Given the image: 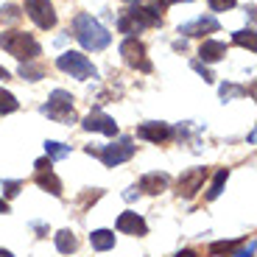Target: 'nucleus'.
<instances>
[{
  "label": "nucleus",
  "instance_id": "nucleus-1",
  "mask_svg": "<svg viewBox=\"0 0 257 257\" xmlns=\"http://www.w3.org/2000/svg\"><path fill=\"white\" fill-rule=\"evenodd\" d=\"M73 31H76V39L81 42V48H87V51H103L112 42V34L92 14H78L73 20Z\"/></svg>",
  "mask_w": 257,
  "mask_h": 257
},
{
  "label": "nucleus",
  "instance_id": "nucleus-2",
  "mask_svg": "<svg viewBox=\"0 0 257 257\" xmlns=\"http://www.w3.org/2000/svg\"><path fill=\"white\" fill-rule=\"evenodd\" d=\"M157 26H162V14L154 12L151 6H140V3H135L132 9H126L117 17L120 34H140L146 28H157Z\"/></svg>",
  "mask_w": 257,
  "mask_h": 257
},
{
  "label": "nucleus",
  "instance_id": "nucleus-3",
  "mask_svg": "<svg viewBox=\"0 0 257 257\" xmlns=\"http://www.w3.org/2000/svg\"><path fill=\"white\" fill-rule=\"evenodd\" d=\"M0 48L6 53H12L14 59H20V62H34L39 56V51H42L39 42L28 31H6L0 37Z\"/></svg>",
  "mask_w": 257,
  "mask_h": 257
},
{
  "label": "nucleus",
  "instance_id": "nucleus-4",
  "mask_svg": "<svg viewBox=\"0 0 257 257\" xmlns=\"http://www.w3.org/2000/svg\"><path fill=\"white\" fill-rule=\"evenodd\" d=\"M87 154L101 157V162H103L106 168H115V165L128 162L132 157H135V143H132V137H117L115 143H109V146H103V148L87 146Z\"/></svg>",
  "mask_w": 257,
  "mask_h": 257
},
{
  "label": "nucleus",
  "instance_id": "nucleus-5",
  "mask_svg": "<svg viewBox=\"0 0 257 257\" xmlns=\"http://www.w3.org/2000/svg\"><path fill=\"white\" fill-rule=\"evenodd\" d=\"M42 115H48L56 123H76V109H73V95L64 90H53L51 101L42 106Z\"/></svg>",
  "mask_w": 257,
  "mask_h": 257
},
{
  "label": "nucleus",
  "instance_id": "nucleus-6",
  "mask_svg": "<svg viewBox=\"0 0 257 257\" xmlns=\"http://www.w3.org/2000/svg\"><path fill=\"white\" fill-rule=\"evenodd\" d=\"M56 67L62 73H70L73 78H81V81H87V78H95V67H92V62L84 53L78 51H64L62 56L56 59Z\"/></svg>",
  "mask_w": 257,
  "mask_h": 257
},
{
  "label": "nucleus",
  "instance_id": "nucleus-7",
  "mask_svg": "<svg viewBox=\"0 0 257 257\" xmlns=\"http://www.w3.org/2000/svg\"><path fill=\"white\" fill-rule=\"evenodd\" d=\"M120 56H123V62H126L132 70L151 73V62L146 59V48H143V42H137L135 37H128V39L120 42Z\"/></svg>",
  "mask_w": 257,
  "mask_h": 257
},
{
  "label": "nucleus",
  "instance_id": "nucleus-8",
  "mask_svg": "<svg viewBox=\"0 0 257 257\" xmlns=\"http://www.w3.org/2000/svg\"><path fill=\"white\" fill-rule=\"evenodd\" d=\"M26 14L45 31L56 26V12H53L51 0H26Z\"/></svg>",
  "mask_w": 257,
  "mask_h": 257
},
{
  "label": "nucleus",
  "instance_id": "nucleus-9",
  "mask_svg": "<svg viewBox=\"0 0 257 257\" xmlns=\"http://www.w3.org/2000/svg\"><path fill=\"white\" fill-rule=\"evenodd\" d=\"M204 179H207V168H190V171H185L179 176V196L182 199H193L201 190Z\"/></svg>",
  "mask_w": 257,
  "mask_h": 257
},
{
  "label": "nucleus",
  "instance_id": "nucleus-10",
  "mask_svg": "<svg viewBox=\"0 0 257 257\" xmlns=\"http://www.w3.org/2000/svg\"><path fill=\"white\" fill-rule=\"evenodd\" d=\"M81 126L87 128V132H103V135H109V137H115V135H117V123H115V117L103 115L101 109H92L90 115L84 117Z\"/></svg>",
  "mask_w": 257,
  "mask_h": 257
},
{
  "label": "nucleus",
  "instance_id": "nucleus-11",
  "mask_svg": "<svg viewBox=\"0 0 257 257\" xmlns=\"http://www.w3.org/2000/svg\"><path fill=\"white\" fill-rule=\"evenodd\" d=\"M171 135H174V132H171V126H168V123L151 120V123L137 126V137H140V140H148V143H165Z\"/></svg>",
  "mask_w": 257,
  "mask_h": 257
},
{
  "label": "nucleus",
  "instance_id": "nucleus-12",
  "mask_svg": "<svg viewBox=\"0 0 257 257\" xmlns=\"http://www.w3.org/2000/svg\"><path fill=\"white\" fill-rule=\"evenodd\" d=\"M215 31H218V20L215 17H199L193 23L179 26V34H185V37H204V34H215Z\"/></svg>",
  "mask_w": 257,
  "mask_h": 257
},
{
  "label": "nucleus",
  "instance_id": "nucleus-13",
  "mask_svg": "<svg viewBox=\"0 0 257 257\" xmlns=\"http://www.w3.org/2000/svg\"><path fill=\"white\" fill-rule=\"evenodd\" d=\"M117 232H126V235H146L148 232V224L137 215V212L126 210L117 215Z\"/></svg>",
  "mask_w": 257,
  "mask_h": 257
},
{
  "label": "nucleus",
  "instance_id": "nucleus-14",
  "mask_svg": "<svg viewBox=\"0 0 257 257\" xmlns=\"http://www.w3.org/2000/svg\"><path fill=\"white\" fill-rule=\"evenodd\" d=\"M199 56H201V62H218V59L226 56V45L218 42V39H207V42H201Z\"/></svg>",
  "mask_w": 257,
  "mask_h": 257
},
{
  "label": "nucleus",
  "instance_id": "nucleus-15",
  "mask_svg": "<svg viewBox=\"0 0 257 257\" xmlns=\"http://www.w3.org/2000/svg\"><path fill=\"white\" fill-rule=\"evenodd\" d=\"M168 187V176L165 174H146L140 179V190H146L148 196H160Z\"/></svg>",
  "mask_w": 257,
  "mask_h": 257
},
{
  "label": "nucleus",
  "instance_id": "nucleus-16",
  "mask_svg": "<svg viewBox=\"0 0 257 257\" xmlns=\"http://www.w3.org/2000/svg\"><path fill=\"white\" fill-rule=\"evenodd\" d=\"M34 182H37L42 190H48L51 196H62V182H59V176L53 174V171H37Z\"/></svg>",
  "mask_w": 257,
  "mask_h": 257
},
{
  "label": "nucleus",
  "instance_id": "nucleus-17",
  "mask_svg": "<svg viewBox=\"0 0 257 257\" xmlns=\"http://www.w3.org/2000/svg\"><path fill=\"white\" fill-rule=\"evenodd\" d=\"M90 243H92V249H95V251L112 249V246H115V232H109V229H95V232L90 235Z\"/></svg>",
  "mask_w": 257,
  "mask_h": 257
},
{
  "label": "nucleus",
  "instance_id": "nucleus-18",
  "mask_svg": "<svg viewBox=\"0 0 257 257\" xmlns=\"http://www.w3.org/2000/svg\"><path fill=\"white\" fill-rule=\"evenodd\" d=\"M56 249L62 251V254H73V251L78 249V238L73 235L70 229H62V232H56Z\"/></svg>",
  "mask_w": 257,
  "mask_h": 257
},
{
  "label": "nucleus",
  "instance_id": "nucleus-19",
  "mask_svg": "<svg viewBox=\"0 0 257 257\" xmlns=\"http://www.w3.org/2000/svg\"><path fill=\"white\" fill-rule=\"evenodd\" d=\"M45 154L51 162H59L64 157H70V146H64V143H56V140H48L45 143Z\"/></svg>",
  "mask_w": 257,
  "mask_h": 257
},
{
  "label": "nucleus",
  "instance_id": "nucleus-20",
  "mask_svg": "<svg viewBox=\"0 0 257 257\" xmlns=\"http://www.w3.org/2000/svg\"><path fill=\"white\" fill-rule=\"evenodd\" d=\"M226 179H229V171L226 168H221L218 174H215V179H212V185H210V190H207V199L210 201H215L221 196V190H224V185H226Z\"/></svg>",
  "mask_w": 257,
  "mask_h": 257
},
{
  "label": "nucleus",
  "instance_id": "nucleus-21",
  "mask_svg": "<svg viewBox=\"0 0 257 257\" xmlns=\"http://www.w3.org/2000/svg\"><path fill=\"white\" fill-rule=\"evenodd\" d=\"M20 109V101L9 90H0V115H12Z\"/></svg>",
  "mask_w": 257,
  "mask_h": 257
},
{
  "label": "nucleus",
  "instance_id": "nucleus-22",
  "mask_svg": "<svg viewBox=\"0 0 257 257\" xmlns=\"http://www.w3.org/2000/svg\"><path fill=\"white\" fill-rule=\"evenodd\" d=\"M232 39H235V45L246 48V51H251V53L257 51V37H254V31H251V28H249V31H238Z\"/></svg>",
  "mask_w": 257,
  "mask_h": 257
},
{
  "label": "nucleus",
  "instance_id": "nucleus-23",
  "mask_svg": "<svg viewBox=\"0 0 257 257\" xmlns=\"http://www.w3.org/2000/svg\"><path fill=\"white\" fill-rule=\"evenodd\" d=\"M20 76L28 78V81H39V78L45 76V67H39V64H31V62H23V67H20Z\"/></svg>",
  "mask_w": 257,
  "mask_h": 257
},
{
  "label": "nucleus",
  "instance_id": "nucleus-24",
  "mask_svg": "<svg viewBox=\"0 0 257 257\" xmlns=\"http://www.w3.org/2000/svg\"><path fill=\"white\" fill-rule=\"evenodd\" d=\"M240 240H215L210 243V254H229V251H238Z\"/></svg>",
  "mask_w": 257,
  "mask_h": 257
},
{
  "label": "nucleus",
  "instance_id": "nucleus-25",
  "mask_svg": "<svg viewBox=\"0 0 257 257\" xmlns=\"http://www.w3.org/2000/svg\"><path fill=\"white\" fill-rule=\"evenodd\" d=\"M246 90L243 87H238V84H221V98L224 101H232V98H243Z\"/></svg>",
  "mask_w": 257,
  "mask_h": 257
},
{
  "label": "nucleus",
  "instance_id": "nucleus-26",
  "mask_svg": "<svg viewBox=\"0 0 257 257\" xmlns=\"http://www.w3.org/2000/svg\"><path fill=\"white\" fill-rule=\"evenodd\" d=\"M0 20H6V23H17V20H20L17 6H3V9H0Z\"/></svg>",
  "mask_w": 257,
  "mask_h": 257
},
{
  "label": "nucleus",
  "instance_id": "nucleus-27",
  "mask_svg": "<svg viewBox=\"0 0 257 257\" xmlns=\"http://www.w3.org/2000/svg\"><path fill=\"white\" fill-rule=\"evenodd\" d=\"M207 3H210L212 12H229L235 6V0H207Z\"/></svg>",
  "mask_w": 257,
  "mask_h": 257
},
{
  "label": "nucleus",
  "instance_id": "nucleus-28",
  "mask_svg": "<svg viewBox=\"0 0 257 257\" xmlns=\"http://www.w3.org/2000/svg\"><path fill=\"white\" fill-rule=\"evenodd\" d=\"M193 70L199 73V76L204 78V81H212V73L207 70V67H204V64H201V62H193Z\"/></svg>",
  "mask_w": 257,
  "mask_h": 257
},
{
  "label": "nucleus",
  "instance_id": "nucleus-29",
  "mask_svg": "<svg viewBox=\"0 0 257 257\" xmlns=\"http://www.w3.org/2000/svg\"><path fill=\"white\" fill-rule=\"evenodd\" d=\"M20 187H23V182H3V190H6V196H17Z\"/></svg>",
  "mask_w": 257,
  "mask_h": 257
},
{
  "label": "nucleus",
  "instance_id": "nucleus-30",
  "mask_svg": "<svg viewBox=\"0 0 257 257\" xmlns=\"http://www.w3.org/2000/svg\"><path fill=\"white\" fill-rule=\"evenodd\" d=\"M51 165H53V162L48 160V157H42V160L34 162V168H37V171H51Z\"/></svg>",
  "mask_w": 257,
  "mask_h": 257
},
{
  "label": "nucleus",
  "instance_id": "nucleus-31",
  "mask_svg": "<svg viewBox=\"0 0 257 257\" xmlns=\"http://www.w3.org/2000/svg\"><path fill=\"white\" fill-rule=\"evenodd\" d=\"M254 254V243H249V249H240V251H235V257H251Z\"/></svg>",
  "mask_w": 257,
  "mask_h": 257
},
{
  "label": "nucleus",
  "instance_id": "nucleus-32",
  "mask_svg": "<svg viewBox=\"0 0 257 257\" xmlns=\"http://www.w3.org/2000/svg\"><path fill=\"white\" fill-rule=\"evenodd\" d=\"M176 257H196V251H193V249H182Z\"/></svg>",
  "mask_w": 257,
  "mask_h": 257
},
{
  "label": "nucleus",
  "instance_id": "nucleus-33",
  "mask_svg": "<svg viewBox=\"0 0 257 257\" xmlns=\"http://www.w3.org/2000/svg\"><path fill=\"white\" fill-rule=\"evenodd\" d=\"M6 212H9V204H6L3 199H0V215H6Z\"/></svg>",
  "mask_w": 257,
  "mask_h": 257
},
{
  "label": "nucleus",
  "instance_id": "nucleus-34",
  "mask_svg": "<svg viewBox=\"0 0 257 257\" xmlns=\"http://www.w3.org/2000/svg\"><path fill=\"white\" fill-rule=\"evenodd\" d=\"M0 78H3V81L9 78V70H6V67H0Z\"/></svg>",
  "mask_w": 257,
  "mask_h": 257
},
{
  "label": "nucleus",
  "instance_id": "nucleus-35",
  "mask_svg": "<svg viewBox=\"0 0 257 257\" xmlns=\"http://www.w3.org/2000/svg\"><path fill=\"white\" fill-rule=\"evenodd\" d=\"M0 257H14L12 251H6V249H0Z\"/></svg>",
  "mask_w": 257,
  "mask_h": 257
},
{
  "label": "nucleus",
  "instance_id": "nucleus-36",
  "mask_svg": "<svg viewBox=\"0 0 257 257\" xmlns=\"http://www.w3.org/2000/svg\"><path fill=\"white\" fill-rule=\"evenodd\" d=\"M171 3H187V0H171Z\"/></svg>",
  "mask_w": 257,
  "mask_h": 257
},
{
  "label": "nucleus",
  "instance_id": "nucleus-37",
  "mask_svg": "<svg viewBox=\"0 0 257 257\" xmlns=\"http://www.w3.org/2000/svg\"><path fill=\"white\" fill-rule=\"evenodd\" d=\"M126 3H140V0H126Z\"/></svg>",
  "mask_w": 257,
  "mask_h": 257
}]
</instances>
